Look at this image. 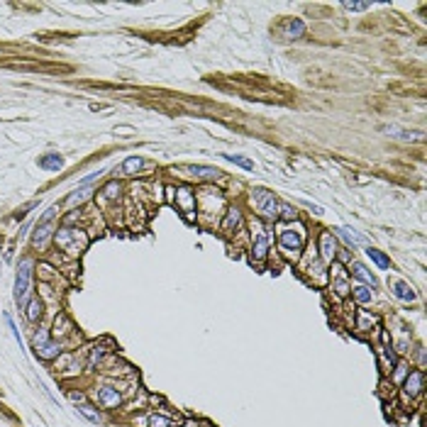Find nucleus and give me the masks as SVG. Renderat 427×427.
<instances>
[{
  "instance_id": "obj_34",
  "label": "nucleus",
  "mask_w": 427,
  "mask_h": 427,
  "mask_svg": "<svg viewBox=\"0 0 427 427\" xmlns=\"http://www.w3.org/2000/svg\"><path fill=\"white\" fill-rule=\"evenodd\" d=\"M32 207H37V203H27L25 207H22V210H18V212H15V220H22V218H25V215H27V212H30Z\"/></svg>"
},
{
  "instance_id": "obj_4",
  "label": "nucleus",
  "mask_w": 427,
  "mask_h": 427,
  "mask_svg": "<svg viewBox=\"0 0 427 427\" xmlns=\"http://www.w3.org/2000/svg\"><path fill=\"white\" fill-rule=\"evenodd\" d=\"M30 281H32V261L25 259L20 261L18 276H15V303L25 305V298L30 293Z\"/></svg>"
},
{
  "instance_id": "obj_5",
  "label": "nucleus",
  "mask_w": 427,
  "mask_h": 427,
  "mask_svg": "<svg viewBox=\"0 0 427 427\" xmlns=\"http://www.w3.org/2000/svg\"><path fill=\"white\" fill-rule=\"evenodd\" d=\"M279 247L281 252L291 259H298L300 249H303V230L300 232H293V230H281L279 235Z\"/></svg>"
},
{
  "instance_id": "obj_30",
  "label": "nucleus",
  "mask_w": 427,
  "mask_h": 427,
  "mask_svg": "<svg viewBox=\"0 0 427 427\" xmlns=\"http://www.w3.org/2000/svg\"><path fill=\"white\" fill-rule=\"evenodd\" d=\"M103 354H105V349L95 344V347H93V352H91V359H88V369H93L95 364H98V361L103 359Z\"/></svg>"
},
{
  "instance_id": "obj_23",
  "label": "nucleus",
  "mask_w": 427,
  "mask_h": 427,
  "mask_svg": "<svg viewBox=\"0 0 427 427\" xmlns=\"http://www.w3.org/2000/svg\"><path fill=\"white\" fill-rule=\"evenodd\" d=\"M366 254H369V259H371L373 264H378L381 269H390V259L383 254V252H378V249L369 247V249H366Z\"/></svg>"
},
{
  "instance_id": "obj_2",
  "label": "nucleus",
  "mask_w": 427,
  "mask_h": 427,
  "mask_svg": "<svg viewBox=\"0 0 427 427\" xmlns=\"http://www.w3.org/2000/svg\"><path fill=\"white\" fill-rule=\"evenodd\" d=\"M252 205L261 212V218L266 220H276L279 218V203L274 198V193H269L266 188H254L252 190Z\"/></svg>"
},
{
  "instance_id": "obj_8",
  "label": "nucleus",
  "mask_w": 427,
  "mask_h": 427,
  "mask_svg": "<svg viewBox=\"0 0 427 427\" xmlns=\"http://www.w3.org/2000/svg\"><path fill=\"white\" fill-rule=\"evenodd\" d=\"M176 207L186 215L188 220L193 218V212H195V193L190 190V188H178L176 190Z\"/></svg>"
},
{
  "instance_id": "obj_35",
  "label": "nucleus",
  "mask_w": 427,
  "mask_h": 427,
  "mask_svg": "<svg viewBox=\"0 0 427 427\" xmlns=\"http://www.w3.org/2000/svg\"><path fill=\"white\" fill-rule=\"evenodd\" d=\"M69 398H71L74 403H81V405H83V400H86V395H83L81 390H69Z\"/></svg>"
},
{
  "instance_id": "obj_19",
  "label": "nucleus",
  "mask_w": 427,
  "mask_h": 427,
  "mask_svg": "<svg viewBox=\"0 0 427 427\" xmlns=\"http://www.w3.org/2000/svg\"><path fill=\"white\" fill-rule=\"evenodd\" d=\"M378 132L388 134V137H393V139H405V142H410V139H412V132L403 130V127H398V125H381V127H378Z\"/></svg>"
},
{
  "instance_id": "obj_27",
  "label": "nucleus",
  "mask_w": 427,
  "mask_h": 427,
  "mask_svg": "<svg viewBox=\"0 0 427 427\" xmlns=\"http://www.w3.org/2000/svg\"><path fill=\"white\" fill-rule=\"evenodd\" d=\"M76 410H78L83 417H88L91 422H100V415H98V410H93L91 405H86V403H83V405H78Z\"/></svg>"
},
{
  "instance_id": "obj_18",
  "label": "nucleus",
  "mask_w": 427,
  "mask_h": 427,
  "mask_svg": "<svg viewBox=\"0 0 427 427\" xmlns=\"http://www.w3.org/2000/svg\"><path fill=\"white\" fill-rule=\"evenodd\" d=\"M142 166H144V159H142V156H130V159H125V161H122V166H120V176H134Z\"/></svg>"
},
{
  "instance_id": "obj_21",
  "label": "nucleus",
  "mask_w": 427,
  "mask_h": 427,
  "mask_svg": "<svg viewBox=\"0 0 427 427\" xmlns=\"http://www.w3.org/2000/svg\"><path fill=\"white\" fill-rule=\"evenodd\" d=\"M225 161H230V164H235V166H242L247 168V171H254V161L252 159H244V156H240V154H220Z\"/></svg>"
},
{
  "instance_id": "obj_12",
  "label": "nucleus",
  "mask_w": 427,
  "mask_h": 427,
  "mask_svg": "<svg viewBox=\"0 0 427 427\" xmlns=\"http://www.w3.org/2000/svg\"><path fill=\"white\" fill-rule=\"evenodd\" d=\"M281 35L286 39H300L305 35V25H303V20L298 18H288L283 25H281Z\"/></svg>"
},
{
  "instance_id": "obj_13",
  "label": "nucleus",
  "mask_w": 427,
  "mask_h": 427,
  "mask_svg": "<svg viewBox=\"0 0 427 427\" xmlns=\"http://www.w3.org/2000/svg\"><path fill=\"white\" fill-rule=\"evenodd\" d=\"M332 291L337 293L339 298H344L349 291H352V286H349V281H347V271L339 266V264H334V283H332Z\"/></svg>"
},
{
  "instance_id": "obj_26",
  "label": "nucleus",
  "mask_w": 427,
  "mask_h": 427,
  "mask_svg": "<svg viewBox=\"0 0 427 427\" xmlns=\"http://www.w3.org/2000/svg\"><path fill=\"white\" fill-rule=\"evenodd\" d=\"M352 293H354V298H356V300H359L361 305L371 303V288H369V286H356Z\"/></svg>"
},
{
  "instance_id": "obj_10",
  "label": "nucleus",
  "mask_w": 427,
  "mask_h": 427,
  "mask_svg": "<svg viewBox=\"0 0 427 427\" xmlns=\"http://www.w3.org/2000/svg\"><path fill=\"white\" fill-rule=\"evenodd\" d=\"M422 388H425V371H410L405 378V395L415 398L422 393Z\"/></svg>"
},
{
  "instance_id": "obj_6",
  "label": "nucleus",
  "mask_w": 427,
  "mask_h": 427,
  "mask_svg": "<svg viewBox=\"0 0 427 427\" xmlns=\"http://www.w3.org/2000/svg\"><path fill=\"white\" fill-rule=\"evenodd\" d=\"M252 230H254V235H252V264H264L266 259V254H269V232L261 227V225H252Z\"/></svg>"
},
{
  "instance_id": "obj_1",
  "label": "nucleus",
  "mask_w": 427,
  "mask_h": 427,
  "mask_svg": "<svg viewBox=\"0 0 427 427\" xmlns=\"http://www.w3.org/2000/svg\"><path fill=\"white\" fill-rule=\"evenodd\" d=\"M54 242L61 252H69V254H81L88 247V237L83 232H78V230H69V227L56 230Z\"/></svg>"
},
{
  "instance_id": "obj_32",
  "label": "nucleus",
  "mask_w": 427,
  "mask_h": 427,
  "mask_svg": "<svg viewBox=\"0 0 427 427\" xmlns=\"http://www.w3.org/2000/svg\"><path fill=\"white\" fill-rule=\"evenodd\" d=\"M103 193H105V198H117V195H120V186L112 181V183H108V186H105V190H103Z\"/></svg>"
},
{
  "instance_id": "obj_16",
  "label": "nucleus",
  "mask_w": 427,
  "mask_h": 427,
  "mask_svg": "<svg viewBox=\"0 0 427 427\" xmlns=\"http://www.w3.org/2000/svg\"><path fill=\"white\" fill-rule=\"evenodd\" d=\"M349 269H352V274L356 276V279L364 281V286H371V288H376V283H378V281H376V276H373V274L366 269V266H364V264L352 261V266H349Z\"/></svg>"
},
{
  "instance_id": "obj_7",
  "label": "nucleus",
  "mask_w": 427,
  "mask_h": 427,
  "mask_svg": "<svg viewBox=\"0 0 427 427\" xmlns=\"http://www.w3.org/2000/svg\"><path fill=\"white\" fill-rule=\"evenodd\" d=\"M56 205H52L42 218H39V223H37V227H35V235H32V244L35 247H44L47 244V237H49V232H52V220L56 218Z\"/></svg>"
},
{
  "instance_id": "obj_28",
  "label": "nucleus",
  "mask_w": 427,
  "mask_h": 427,
  "mask_svg": "<svg viewBox=\"0 0 427 427\" xmlns=\"http://www.w3.org/2000/svg\"><path fill=\"white\" fill-rule=\"evenodd\" d=\"M149 427H171V420L164 415H151L149 417Z\"/></svg>"
},
{
  "instance_id": "obj_11",
  "label": "nucleus",
  "mask_w": 427,
  "mask_h": 427,
  "mask_svg": "<svg viewBox=\"0 0 427 427\" xmlns=\"http://www.w3.org/2000/svg\"><path fill=\"white\" fill-rule=\"evenodd\" d=\"M178 171H183L186 176H190V178H203V181H210V178H218L223 171H218V168L212 166H181Z\"/></svg>"
},
{
  "instance_id": "obj_3",
  "label": "nucleus",
  "mask_w": 427,
  "mask_h": 427,
  "mask_svg": "<svg viewBox=\"0 0 427 427\" xmlns=\"http://www.w3.org/2000/svg\"><path fill=\"white\" fill-rule=\"evenodd\" d=\"M32 349H35V354H37L42 361H52V359H56V356L61 354V347H59L56 342L49 339L47 330H39V332L35 334V339H32Z\"/></svg>"
},
{
  "instance_id": "obj_25",
  "label": "nucleus",
  "mask_w": 427,
  "mask_h": 427,
  "mask_svg": "<svg viewBox=\"0 0 427 427\" xmlns=\"http://www.w3.org/2000/svg\"><path fill=\"white\" fill-rule=\"evenodd\" d=\"M25 315H27L30 322H37L39 317H42V303H39V298H32V300H30V305H27Z\"/></svg>"
},
{
  "instance_id": "obj_9",
  "label": "nucleus",
  "mask_w": 427,
  "mask_h": 427,
  "mask_svg": "<svg viewBox=\"0 0 427 427\" xmlns=\"http://www.w3.org/2000/svg\"><path fill=\"white\" fill-rule=\"evenodd\" d=\"M337 257V242H334L332 232H322L320 235V259L322 264H330Z\"/></svg>"
},
{
  "instance_id": "obj_33",
  "label": "nucleus",
  "mask_w": 427,
  "mask_h": 427,
  "mask_svg": "<svg viewBox=\"0 0 427 427\" xmlns=\"http://www.w3.org/2000/svg\"><path fill=\"white\" fill-rule=\"evenodd\" d=\"M279 210H281V215H283V218H286V220H296V210H293V207H291V205H279Z\"/></svg>"
},
{
  "instance_id": "obj_31",
  "label": "nucleus",
  "mask_w": 427,
  "mask_h": 427,
  "mask_svg": "<svg viewBox=\"0 0 427 427\" xmlns=\"http://www.w3.org/2000/svg\"><path fill=\"white\" fill-rule=\"evenodd\" d=\"M342 8H344V10H352V13H361V10H369L371 5H369V3H349V0H347V3H342Z\"/></svg>"
},
{
  "instance_id": "obj_15",
  "label": "nucleus",
  "mask_w": 427,
  "mask_h": 427,
  "mask_svg": "<svg viewBox=\"0 0 427 427\" xmlns=\"http://www.w3.org/2000/svg\"><path fill=\"white\" fill-rule=\"evenodd\" d=\"M390 291H393V296L398 298V300H415V291H412V286H410L408 281H400V279H393L390 281Z\"/></svg>"
},
{
  "instance_id": "obj_17",
  "label": "nucleus",
  "mask_w": 427,
  "mask_h": 427,
  "mask_svg": "<svg viewBox=\"0 0 427 427\" xmlns=\"http://www.w3.org/2000/svg\"><path fill=\"white\" fill-rule=\"evenodd\" d=\"M240 225H242V212L237 210V207H230L227 215H225V220H223V232L225 235H232Z\"/></svg>"
},
{
  "instance_id": "obj_22",
  "label": "nucleus",
  "mask_w": 427,
  "mask_h": 427,
  "mask_svg": "<svg viewBox=\"0 0 427 427\" xmlns=\"http://www.w3.org/2000/svg\"><path fill=\"white\" fill-rule=\"evenodd\" d=\"M74 330V325H71V320L66 315H56V320H54V334L59 337V334H69Z\"/></svg>"
},
{
  "instance_id": "obj_14",
  "label": "nucleus",
  "mask_w": 427,
  "mask_h": 427,
  "mask_svg": "<svg viewBox=\"0 0 427 427\" xmlns=\"http://www.w3.org/2000/svg\"><path fill=\"white\" fill-rule=\"evenodd\" d=\"M98 400H100L103 408H117L122 398H120L117 388H112V386H100V388H98Z\"/></svg>"
},
{
  "instance_id": "obj_20",
  "label": "nucleus",
  "mask_w": 427,
  "mask_h": 427,
  "mask_svg": "<svg viewBox=\"0 0 427 427\" xmlns=\"http://www.w3.org/2000/svg\"><path fill=\"white\" fill-rule=\"evenodd\" d=\"M39 168H44V171H59V168L64 166V159L59 156V154H47V156H42L37 161Z\"/></svg>"
},
{
  "instance_id": "obj_29",
  "label": "nucleus",
  "mask_w": 427,
  "mask_h": 427,
  "mask_svg": "<svg viewBox=\"0 0 427 427\" xmlns=\"http://www.w3.org/2000/svg\"><path fill=\"white\" fill-rule=\"evenodd\" d=\"M88 195H91V190H83V188H81V190H76V193L69 198V200H66V203H69V205H78V203H83Z\"/></svg>"
},
{
  "instance_id": "obj_24",
  "label": "nucleus",
  "mask_w": 427,
  "mask_h": 427,
  "mask_svg": "<svg viewBox=\"0 0 427 427\" xmlns=\"http://www.w3.org/2000/svg\"><path fill=\"white\" fill-rule=\"evenodd\" d=\"M337 232H339V235H342V237H344V240L349 242V244H352V247H356V244H366V240H364V237H361V235H356V232H354L352 227H339V230H337Z\"/></svg>"
}]
</instances>
